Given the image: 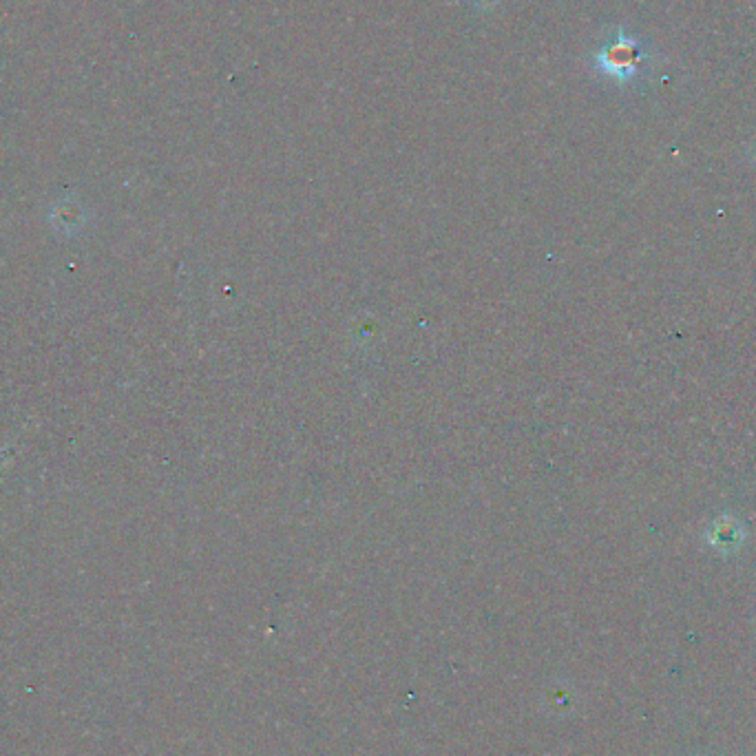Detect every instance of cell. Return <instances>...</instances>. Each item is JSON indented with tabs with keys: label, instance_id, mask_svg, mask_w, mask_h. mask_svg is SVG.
<instances>
[{
	"label": "cell",
	"instance_id": "cell-1",
	"mask_svg": "<svg viewBox=\"0 0 756 756\" xmlns=\"http://www.w3.org/2000/svg\"><path fill=\"white\" fill-rule=\"evenodd\" d=\"M644 56L646 51L642 47V42L628 36L626 31H617L611 40L604 42V45L595 51L593 62L597 71L604 73V76L617 82H628L637 73L639 62L644 60Z\"/></svg>",
	"mask_w": 756,
	"mask_h": 756
},
{
	"label": "cell",
	"instance_id": "cell-2",
	"mask_svg": "<svg viewBox=\"0 0 756 756\" xmlns=\"http://www.w3.org/2000/svg\"><path fill=\"white\" fill-rule=\"evenodd\" d=\"M469 3L476 5L478 9H482V12H485V9H491L493 5H498L500 0H469Z\"/></svg>",
	"mask_w": 756,
	"mask_h": 756
}]
</instances>
